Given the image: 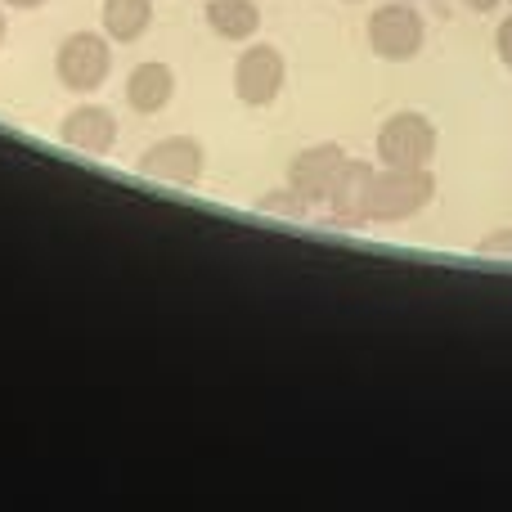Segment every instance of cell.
Masks as SVG:
<instances>
[{
    "label": "cell",
    "instance_id": "obj_1",
    "mask_svg": "<svg viewBox=\"0 0 512 512\" xmlns=\"http://www.w3.org/2000/svg\"><path fill=\"white\" fill-rule=\"evenodd\" d=\"M436 198L432 167H378L369 180V225H405Z\"/></svg>",
    "mask_w": 512,
    "mask_h": 512
},
{
    "label": "cell",
    "instance_id": "obj_2",
    "mask_svg": "<svg viewBox=\"0 0 512 512\" xmlns=\"http://www.w3.org/2000/svg\"><path fill=\"white\" fill-rule=\"evenodd\" d=\"M364 36L382 63H409L427 41V18L418 14L414 0H382L364 23Z\"/></svg>",
    "mask_w": 512,
    "mask_h": 512
},
{
    "label": "cell",
    "instance_id": "obj_3",
    "mask_svg": "<svg viewBox=\"0 0 512 512\" xmlns=\"http://www.w3.org/2000/svg\"><path fill=\"white\" fill-rule=\"evenodd\" d=\"M108 72H113V41L104 36V27L99 32H68L54 50V77L72 95L99 90L108 81Z\"/></svg>",
    "mask_w": 512,
    "mask_h": 512
},
{
    "label": "cell",
    "instance_id": "obj_4",
    "mask_svg": "<svg viewBox=\"0 0 512 512\" xmlns=\"http://www.w3.org/2000/svg\"><path fill=\"white\" fill-rule=\"evenodd\" d=\"M436 126L418 108H400L378 126V162L382 167H432Z\"/></svg>",
    "mask_w": 512,
    "mask_h": 512
},
{
    "label": "cell",
    "instance_id": "obj_5",
    "mask_svg": "<svg viewBox=\"0 0 512 512\" xmlns=\"http://www.w3.org/2000/svg\"><path fill=\"white\" fill-rule=\"evenodd\" d=\"M288 86V59L279 45L248 41L234 63V99L248 108H270Z\"/></svg>",
    "mask_w": 512,
    "mask_h": 512
},
{
    "label": "cell",
    "instance_id": "obj_6",
    "mask_svg": "<svg viewBox=\"0 0 512 512\" xmlns=\"http://www.w3.org/2000/svg\"><path fill=\"white\" fill-rule=\"evenodd\" d=\"M140 176L171 189H198L207 176V149L194 135H167L140 153Z\"/></svg>",
    "mask_w": 512,
    "mask_h": 512
},
{
    "label": "cell",
    "instance_id": "obj_7",
    "mask_svg": "<svg viewBox=\"0 0 512 512\" xmlns=\"http://www.w3.org/2000/svg\"><path fill=\"white\" fill-rule=\"evenodd\" d=\"M342 167H346V149H342V144L319 140V144H310V149L292 153L288 189H292V194H301L310 207H315V203H324V198H328V189H333V180L342 176Z\"/></svg>",
    "mask_w": 512,
    "mask_h": 512
},
{
    "label": "cell",
    "instance_id": "obj_8",
    "mask_svg": "<svg viewBox=\"0 0 512 512\" xmlns=\"http://www.w3.org/2000/svg\"><path fill=\"white\" fill-rule=\"evenodd\" d=\"M373 162H360V158H346L342 176L333 180L328 189L324 207H328V221L342 225V230H364L369 225V180H373Z\"/></svg>",
    "mask_w": 512,
    "mask_h": 512
},
{
    "label": "cell",
    "instance_id": "obj_9",
    "mask_svg": "<svg viewBox=\"0 0 512 512\" xmlns=\"http://www.w3.org/2000/svg\"><path fill=\"white\" fill-rule=\"evenodd\" d=\"M59 140L86 158H108L117 149V113L104 104H77L59 122Z\"/></svg>",
    "mask_w": 512,
    "mask_h": 512
},
{
    "label": "cell",
    "instance_id": "obj_10",
    "mask_svg": "<svg viewBox=\"0 0 512 512\" xmlns=\"http://www.w3.org/2000/svg\"><path fill=\"white\" fill-rule=\"evenodd\" d=\"M122 95H126V104H131V113L158 117L162 108H171V99H176V72L162 59H144L126 72Z\"/></svg>",
    "mask_w": 512,
    "mask_h": 512
},
{
    "label": "cell",
    "instance_id": "obj_11",
    "mask_svg": "<svg viewBox=\"0 0 512 512\" xmlns=\"http://www.w3.org/2000/svg\"><path fill=\"white\" fill-rule=\"evenodd\" d=\"M99 27L113 45H135L153 27V0H104Z\"/></svg>",
    "mask_w": 512,
    "mask_h": 512
},
{
    "label": "cell",
    "instance_id": "obj_12",
    "mask_svg": "<svg viewBox=\"0 0 512 512\" xmlns=\"http://www.w3.org/2000/svg\"><path fill=\"white\" fill-rule=\"evenodd\" d=\"M203 18L221 41H234V45H248L261 32V5L256 0H207Z\"/></svg>",
    "mask_w": 512,
    "mask_h": 512
},
{
    "label": "cell",
    "instance_id": "obj_13",
    "mask_svg": "<svg viewBox=\"0 0 512 512\" xmlns=\"http://www.w3.org/2000/svg\"><path fill=\"white\" fill-rule=\"evenodd\" d=\"M256 207H261V212H270V216H288V221H301V216L310 212L306 198L292 194L288 185H283V189H270V194H261V198H256Z\"/></svg>",
    "mask_w": 512,
    "mask_h": 512
},
{
    "label": "cell",
    "instance_id": "obj_14",
    "mask_svg": "<svg viewBox=\"0 0 512 512\" xmlns=\"http://www.w3.org/2000/svg\"><path fill=\"white\" fill-rule=\"evenodd\" d=\"M477 256H512V225H504V230H490L486 239L477 243Z\"/></svg>",
    "mask_w": 512,
    "mask_h": 512
},
{
    "label": "cell",
    "instance_id": "obj_15",
    "mask_svg": "<svg viewBox=\"0 0 512 512\" xmlns=\"http://www.w3.org/2000/svg\"><path fill=\"white\" fill-rule=\"evenodd\" d=\"M495 54H499V63L512 72V14H504L499 27H495Z\"/></svg>",
    "mask_w": 512,
    "mask_h": 512
},
{
    "label": "cell",
    "instance_id": "obj_16",
    "mask_svg": "<svg viewBox=\"0 0 512 512\" xmlns=\"http://www.w3.org/2000/svg\"><path fill=\"white\" fill-rule=\"evenodd\" d=\"M459 5H468L472 14H490V9H499L504 0H459Z\"/></svg>",
    "mask_w": 512,
    "mask_h": 512
},
{
    "label": "cell",
    "instance_id": "obj_17",
    "mask_svg": "<svg viewBox=\"0 0 512 512\" xmlns=\"http://www.w3.org/2000/svg\"><path fill=\"white\" fill-rule=\"evenodd\" d=\"M5 9H41V5H50V0H0Z\"/></svg>",
    "mask_w": 512,
    "mask_h": 512
},
{
    "label": "cell",
    "instance_id": "obj_18",
    "mask_svg": "<svg viewBox=\"0 0 512 512\" xmlns=\"http://www.w3.org/2000/svg\"><path fill=\"white\" fill-rule=\"evenodd\" d=\"M5 36H9V18H5V5H0V45H5Z\"/></svg>",
    "mask_w": 512,
    "mask_h": 512
},
{
    "label": "cell",
    "instance_id": "obj_19",
    "mask_svg": "<svg viewBox=\"0 0 512 512\" xmlns=\"http://www.w3.org/2000/svg\"><path fill=\"white\" fill-rule=\"evenodd\" d=\"M342 5H360V0H342Z\"/></svg>",
    "mask_w": 512,
    "mask_h": 512
},
{
    "label": "cell",
    "instance_id": "obj_20",
    "mask_svg": "<svg viewBox=\"0 0 512 512\" xmlns=\"http://www.w3.org/2000/svg\"><path fill=\"white\" fill-rule=\"evenodd\" d=\"M414 5H418V0H414Z\"/></svg>",
    "mask_w": 512,
    "mask_h": 512
},
{
    "label": "cell",
    "instance_id": "obj_21",
    "mask_svg": "<svg viewBox=\"0 0 512 512\" xmlns=\"http://www.w3.org/2000/svg\"><path fill=\"white\" fill-rule=\"evenodd\" d=\"M508 5H512V0H508Z\"/></svg>",
    "mask_w": 512,
    "mask_h": 512
}]
</instances>
